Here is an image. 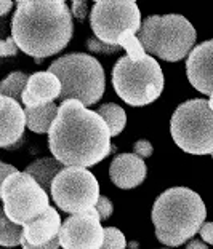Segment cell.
<instances>
[{"instance_id":"6da1fadb","label":"cell","mask_w":213,"mask_h":249,"mask_svg":"<svg viewBox=\"0 0 213 249\" xmlns=\"http://www.w3.org/2000/svg\"><path fill=\"white\" fill-rule=\"evenodd\" d=\"M48 147L64 166L87 168L111 154V131L98 112L71 99L59 106L48 133Z\"/></svg>"},{"instance_id":"7a4b0ae2","label":"cell","mask_w":213,"mask_h":249,"mask_svg":"<svg viewBox=\"0 0 213 249\" xmlns=\"http://www.w3.org/2000/svg\"><path fill=\"white\" fill-rule=\"evenodd\" d=\"M11 37L37 62L59 53L72 37V15L61 0H19L11 19Z\"/></svg>"},{"instance_id":"3957f363","label":"cell","mask_w":213,"mask_h":249,"mask_svg":"<svg viewBox=\"0 0 213 249\" xmlns=\"http://www.w3.org/2000/svg\"><path fill=\"white\" fill-rule=\"evenodd\" d=\"M151 217L157 240L167 246H179L200 231L207 208L194 190L173 187L155 200Z\"/></svg>"},{"instance_id":"277c9868","label":"cell","mask_w":213,"mask_h":249,"mask_svg":"<svg viewBox=\"0 0 213 249\" xmlns=\"http://www.w3.org/2000/svg\"><path fill=\"white\" fill-rule=\"evenodd\" d=\"M61 82L59 103L76 99L83 106L98 103L104 93L106 80L103 66L98 59L85 53H71L48 66Z\"/></svg>"},{"instance_id":"5b68a950","label":"cell","mask_w":213,"mask_h":249,"mask_svg":"<svg viewBox=\"0 0 213 249\" xmlns=\"http://www.w3.org/2000/svg\"><path fill=\"white\" fill-rule=\"evenodd\" d=\"M146 53L175 62L189 56L195 43V29L181 15L149 16L139 31Z\"/></svg>"},{"instance_id":"8992f818","label":"cell","mask_w":213,"mask_h":249,"mask_svg":"<svg viewBox=\"0 0 213 249\" xmlns=\"http://www.w3.org/2000/svg\"><path fill=\"white\" fill-rule=\"evenodd\" d=\"M112 85L127 104L133 107L148 106L164 89V73L154 56L146 54L139 61L123 56L112 69Z\"/></svg>"},{"instance_id":"52a82bcc","label":"cell","mask_w":213,"mask_h":249,"mask_svg":"<svg viewBox=\"0 0 213 249\" xmlns=\"http://www.w3.org/2000/svg\"><path fill=\"white\" fill-rule=\"evenodd\" d=\"M172 138L181 150L193 155H213V110L209 101L191 99L172 115Z\"/></svg>"},{"instance_id":"ba28073f","label":"cell","mask_w":213,"mask_h":249,"mask_svg":"<svg viewBox=\"0 0 213 249\" xmlns=\"http://www.w3.org/2000/svg\"><path fill=\"white\" fill-rule=\"evenodd\" d=\"M0 196L3 213L11 222L21 227L34 222L50 208L48 194L26 171H18L5 179L0 185Z\"/></svg>"},{"instance_id":"9c48e42d","label":"cell","mask_w":213,"mask_h":249,"mask_svg":"<svg viewBox=\"0 0 213 249\" xmlns=\"http://www.w3.org/2000/svg\"><path fill=\"white\" fill-rule=\"evenodd\" d=\"M95 37L109 45H119L122 34L141 31V13L133 0H98L90 13Z\"/></svg>"},{"instance_id":"30bf717a","label":"cell","mask_w":213,"mask_h":249,"mask_svg":"<svg viewBox=\"0 0 213 249\" xmlns=\"http://www.w3.org/2000/svg\"><path fill=\"white\" fill-rule=\"evenodd\" d=\"M99 196L98 180L87 168H66L52 185V198L56 206L69 214L95 208Z\"/></svg>"},{"instance_id":"8fae6325","label":"cell","mask_w":213,"mask_h":249,"mask_svg":"<svg viewBox=\"0 0 213 249\" xmlns=\"http://www.w3.org/2000/svg\"><path fill=\"white\" fill-rule=\"evenodd\" d=\"M59 243L63 249H101L104 229L97 208L67 217L61 225Z\"/></svg>"},{"instance_id":"7c38bea8","label":"cell","mask_w":213,"mask_h":249,"mask_svg":"<svg viewBox=\"0 0 213 249\" xmlns=\"http://www.w3.org/2000/svg\"><path fill=\"white\" fill-rule=\"evenodd\" d=\"M189 83L204 94H213V40L197 45L186 61Z\"/></svg>"},{"instance_id":"4fadbf2b","label":"cell","mask_w":213,"mask_h":249,"mask_svg":"<svg viewBox=\"0 0 213 249\" xmlns=\"http://www.w3.org/2000/svg\"><path fill=\"white\" fill-rule=\"evenodd\" d=\"M0 147L11 149L19 142L26 128V112L18 101L2 96L0 98Z\"/></svg>"},{"instance_id":"5bb4252c","label":"cell","mask_w":213,"mask_h":249,"mask_svg":"<svg viewBox=\"0 0 213 249\" xmlns=\"http://www.w3.org/2000/svg\"><path fill=\"white\" fill-rule=\"evenodd\" d=\"M61 96V82L52 72H36L29 77L22 94V104L26 107H40L53 103Z\"/></svg>"},{"instance_id":"9a60e30c","label":"cell","mask_w":213,"mask_h":249,"mask_svg":"<svg viewBox=\"0 0 213 249\" xmlns=\"http://www.w3.org/2000/svg\"><path fill=\"white\" fill-rule=\"evenodd\" d=\"M146 163L135 154H120L111 161V180L120 189H135L146 178Z\"/></svg>"},{"instance_id":"2e32d148","label":"cell","mask_w":213,"mask_h":249,"mask_svg":"<svg viewBox=\"0 0 213 249\" xmlns=\"http://www.w3.org/2000/svg\"><path fill=\"white\" fill-rule=\"evenodd\" d=\"M61 217L56 213V209L50 206L47 213L42 214L40 217L36 219L34 222L24 225V241L34 246L47 245L52 240L58 238L61 231Z\"/></svg>"},{"instance_id":"e0dca14e","label":"cell","mask_w":213,"mask_h":249,"mask_svg":"<svg viewBox=\"0 0 213 249\" xmlns=\"http://www.w3.org/2000/svg\"><path fill=\"white\" fill-rule=\"evenodd\" d=\"M63 169H66L64 165L56 160V158H40V160L31 163V165L26 168V173L36 179L47 194H52V185L55 182L56 176H58Z\"/></svg>"},{"instance_id":"ac0fdd59","label":"cell","mask_w":213,"mask_h":249,"mask_svg":"<svg viewBox=\"0 0 213 249\" xmlns=\"http://www.w3.org/2000/svg\"><path fill=\"white\" fill-rule=\"evenodd\" d=\"M59 107L50 103L40 107H26V124L34 133H50L53 123L58 117Z\"/></svg>"},{"instance_id":"d6986e66","label":"cell","mask_w":213,"mask_h":249,"mask_svg":"<svg viewBox=\"0 0 213 249\" xmlns=\"http://www.w3.org/2000/svg\"><path fill=\"white\" fill-rule=\"evenodd\" d=\"M97 112L101 117H103V120L109 126L111 138H112V136H119L122 133V129L125 128L127 115H125V110H123L120 106L112 104V103L103 104Z\"/></svg>"},{"instance_id":"ffe728a7","label":"cell","mask_w":213,"mask_h":249,"mask_svg":"<svg viewBox=\"0 0 213 249\" xmlns=\"http://www.w3.org/2000/svg\"><path fill=\"white\" fill-rule=\"evenodd\" d=\"M27 82H29V77L26 73L11 72L0 85V94L18 101V103H22V94H24Z\"/></svg>"},{"instance_id":"44dd1931","label":"cell","mask_w":213,"mask_h":249,"mask_svg":"<svg viewBox=\"0 0 213 249\" xmlns=\"http://www.w3.org/2000/svg\"><path fill=\"white\" fill-rule=\"evenodd\" d=\"M0 245L3 248H15L22 243L24 238V229L21 225L11 222L7 214L2 211V219H0Z\"/></svg>"},{"instance_id":"7402d4cb","label":"cell","mask_w":213,"mask_h":249,"mask_svg":"<svg viewBox=\"0 0 213 249\" xmlns=\"http://www.w3.org/2000/svg\"><path fill=\"white\" fill-rule=\"evenodd\" d=\"M119 45L122 48H125L127 56L132 61H139L146 56V50L143 47V43L139 38H136L133 32H125L122 34L119 38Z\"/></svg>"},{"instance_id":"603a6c76","label":"cell","mask_w":213,"mask_h":249,"mask_svg":"<svg viewBox=\"0 0 213 249\" xmlns=\"http://www.w3.org/2000/svg\"><path fill=\"white\" fill-rule=\"evenodd\" d=\"M127 241L123 233L116 227L104 229V243L101 249H125Z\"/></svg>"},{"instance_id":"cb8c5ba5","label":"cell","mask_w":213,"mask_h":249,"mask_svg":"<svg viewBox=\"0 0 213 249\" xmlns=\"http://www.w3.org/2000/svg\"><path fill=\"white\" fill-rule=\"evenodd\" d=\"M87 47L90 52H95V53H104V54H112V53H117L119 50L122 48L120 45H109V43H104L101 42L98 37H90L88 42H87Z\"/></svg>"},{"instance_id":"d4e9b609","label":"cell","mask_w":213,"mask_h":249,"mask_svg":"<svg viewBox=\"0 0 213 249\" xmlns=\"http://www.w3.org/2000/svg\"><path fill=\"white\" fill-rule=\"evenodd\" d=\"M95 208H97V211L99 214L101 220L109 219L112 211H114V208H112V203L109 201V198H106V196H99V200H98L97 206H95Z\"/></svg>"},{"instance_id":"484cf974","label":"cell","mask_w":213,"mask_h":249,"mask_svg":"<svg viewBox=\"0 0 213 249\" xmlns=\"http://www.w3.org/2000/svg\"><path fill=\"white\" fill-rule=\"evenodd\" d=\"M18 53V45L13 40V37L10 38H5L0 43V54L3 56V58H7V56H15Z\"/></svg>"},{"instance_id":"4316f807","label":"cell","mask_w":213,"mask_h":249,"mask_svg":"<svg viewBox=\"0 0 213 249\" xmlns=\"http://www.w3.org/2000/svg\"><path fill=\"white\" fill-rule=\"evenodd\" d=\"M151 154H153V145H151L149 141L146 139H139L136 144H135V155L138 157H151Z\"/></svg>"},{"instance_id":"83f0119b","label":"cell","mask_w":213,"mask_h":249,"mask_svg":"<svg viewBox=\"0 0 213 249\" xmlns=\"http://www.w3.org/2000/svg\"><path fill=\"white\" fill-rule=\"evenodd\" d=\"M21 246H22V249H59L61 248V243H59V236H58V238H55V240H52L50 243H47V245H40V246L29 245L27 241L22 240Z\"/></svg>"},{"instance_id":"f1b7e54d","label":"cell","mask_w":213,"mask_h":249,"mask_svg":"<svg viewBox=\"0 0 213 249\" xmlns=\"http://www.w3.org/2000/svg\"><path fill=\"white\" fill-rule=\"evenodd\" d=\"M199 233H200L202 240H204L205 243L213 245V222H205L204 225H202Z\"/></svg>"},{"instance_id":"f546056e","label":"cell","mask_w":213,"mask_h":249,"mask_svg":"<svg viewBox=\"0 0 213 249\" xmlns=\"http://www.w3.org/2000/svg\"><path fill=\"white\" fill-rule=\"evenodd\" d=\"M0 173H2V182L7 178H10L11 174H15V173H18V169H16L15 166H11V165H7V163H0Z\"/></svg>"},{"instance_id":"4dcf8cb0","label":"cell","mask_w":213,"mask_h":249,"mask_svg":"<svg viewBox=\"0 0 213 249\" xmlns=\"http://www.w3.org/2000/svg\"><path fill=\"white\" fill-rule=\"evenodd\" d=\"M74 15L78 19H83L87 15V3L85 2H74Z\"/></svg>"},{"instance_id":"1f68e13d","label":"cell","mask_w":213,"mask_h":249,"mask_svg":"<svg viewBox=\"0 0 213 249\" xmlns=\"http://www.w3.org/2000/svg\"><path fill=\"white\" fill-rule=\"evenodd\" d=\"M186 249H209V248H207V245H205L204 241H200V240H191L188 243Z\"/></svg>"},{"instance_id":"d6a6232c","label":"cell","mask_w":213,"mask_h":249,"mask_svg":"<svg viewBox=\"0 0 213 249\" xmlns=\"http://www.w3.org/2000/svg\"><path fill=\"white\" fill-rule=\"evenodd\" d=\"M11 7H13V3L8 2V0H3V2H0V15L5 16V15H7V11H8Z\"/></svg>"},{"instance_id":"836d02e7","label":"cell","mask_w":213,"mask_h":249,"mask_svg":"<svg viewBox=\"0 0 213 249\" xmlns=\"http://www.w3.org/2000/svg\"><path fill=\"white\" fill-rule=\"evenodd\" d=\"M209 104H210V109L213 110V94L210 96V101H209Z\"/></svg>"},{"instance_id":"e575fe53","label":"cell","mask_w":213,"mask_h":249,"mask_svg":"<svg viewBox=\"0 0 213 249\" xmlns=\"http://www.w3.org/2000/svg\"><path fill=\"white\" fill-rule=\"evenodd\" d=\"M212 157H213V155H212Z\"/></svg>"}]
</instances>
